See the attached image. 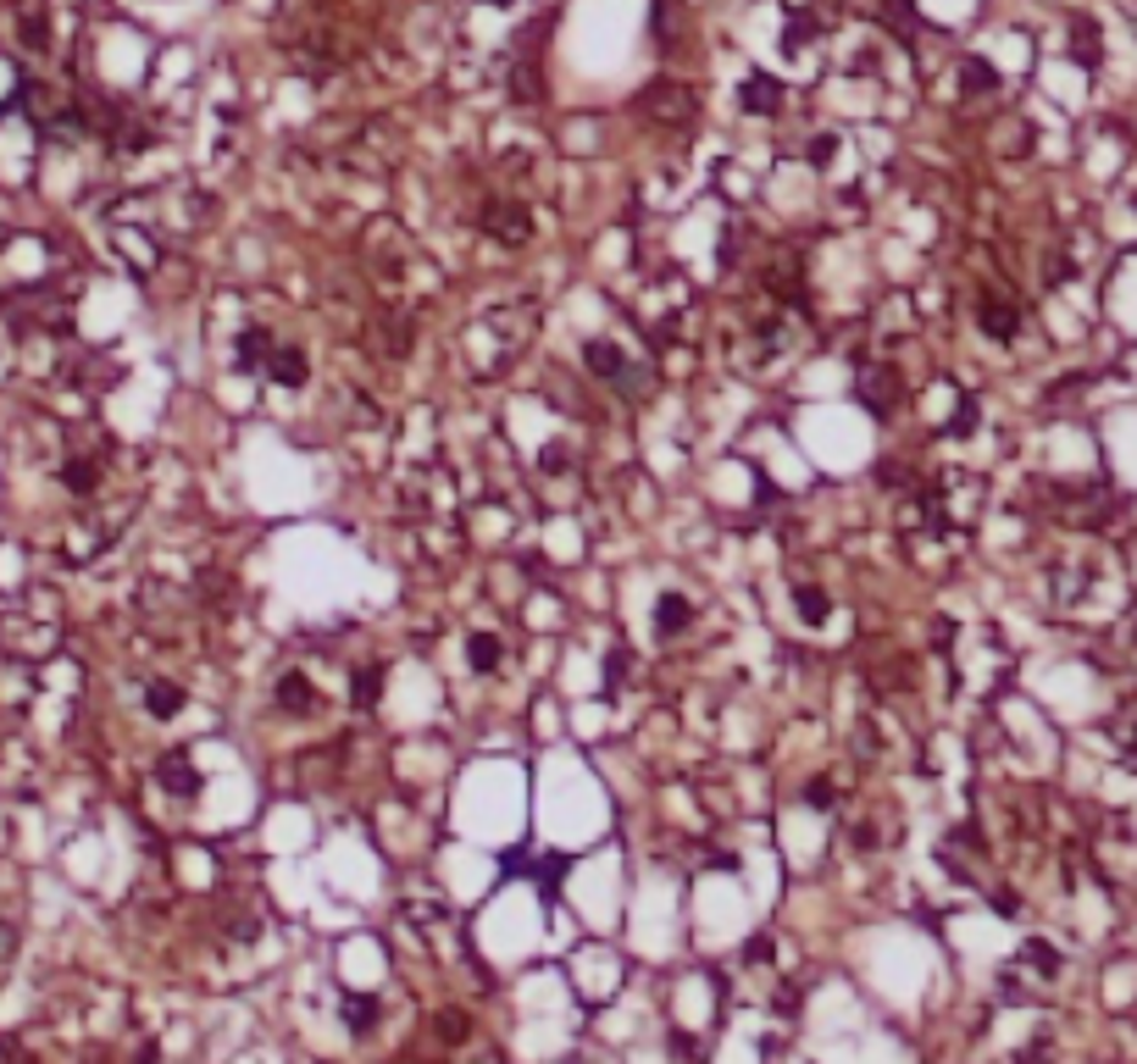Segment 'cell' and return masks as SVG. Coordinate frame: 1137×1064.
Masks as SVG:
<instances>
[{"label":"cell","mask_w":1137,"mask_h":1064,"mask_svg":"<svg viewBox=\"0 0 1137 1064\" xmlns=\"http://www.w3.org/2000/svg\"><path fill=\"white\" fill-rule=\"evenodd\" d=\"M361 255H366V267H372V278L389 288V305H406L399 288H406L411 267H416V250H411V239L394 228V217H378L372 228L361 233Z\"/></svg>","instance_id":"obj_1"},{"label":"cell","mask_w":1137,"mask_h":1064,"mask_svg":"<svg viewBox=\"0 0 1137 1064\" xmlns=\"http://www.w3.org/2000/svg\"><path fill=\"white\" fill-rule=\"evenodd\" d=\"M533 338V305H500V311H489L477 328L467 333V344L477 349L483 344V372H500V366L510 361V355H522V344Z\"/></svg>","instance_id":"obj_2"},{"label":"cell","mask_w":1137,"mask_h":1064,"mask_svg":"<svg viewBox=\"0 0 1137 1064\" xmlns=\"http://www.w3.org/2000/svg\"><path fill=\"white\" fill-rule=\"evenodd\" d=\"M106 233H111V250L122 255V267H134L139 278H150V272L167 261V245H162V239H156V233L145 228V222L134 217V205H128V195H122V200L106 212Z\"/></svg>","instance_id":"obj_3"},{"label":"cell","mask_w":1137,"mask_h":1064,"mask_svg":"<svg viewBox=\"0 0 1137 1064\" xmlns=\"http://www.w3.org/2000/svg\"><path fill=\"white\" fill-rule=\"evenodd\" d=\"M583 361H588V372H594L600 383H611V389H621V394H644L649 389V372L644 366H633V355L616 344V338H588V349H583Z\"/></svg>","instance_id":"obj_4"},{"label":"cell","mask_w":1137,"mask_h":1064,"mask_svg":"<svg viewBox=\"0 0 1137 1064\" xmlns=\"http://www.w3.org/2000/svg\"><path fill=\"white\" fill-rule=\"evenodd\" d=\"M483 233L494 239V245H505V250H522L527 239H533L527 205H522V200H489V205H483Z\"/></svg>","instance_id":"obj_5"},{"label":"cell","mask_w":1137,"mask_h":1064,"mask_svg":"<svg viewBox=\"0 0 1137 1064\" xmlns=\"http://www.w3.org/2000/svg\"><path fill=\"white\" fill-rule=\"evenodd\" d=\"M860 399H866V411H877V416H893V411H899V399H905V383H899V372H893L888 361L860 366Z\"/></svg>","instance_id":"obj_6"},{"label":"cell","mask_w":1137,"mask_h":1064,"mask_svg":"<svg viewBox=\"0 0 1137 1064\" xmlns=\"http://www.w3.org/2000/svg\"><path fill=\"white\" fill-rule=\"evenodd\" d=\"M638 111L655 122H688L694 117V94H688L683 84H671V78H661V84H649L644 94H638Z\"/></svg>","instance_id":"obj_7"},{"label":"cell","mask_w":1137,"mask_h":1064,"mask_svg":"<svg viewBox=\"0 0 1137 1064\" xmlns=\"http://www.w3.org/2000/svg\"><path fill=\"white\" fill-rule=\"evenodd\" d=\"M782 101H788V89H782L772 73H749L739 84V106L749 111V117H777Z\"/></svg>","instance_id":"obj_8"},{"label":"cell","mask_w":1137,"mask_h":1064,"mask_svg":"<svg viewBox=\"0 0 1137 1064\" xmlns=\"http://www.w3.org/2000/svg\"><path fill=\"white\" fill-rule=\"evenodd\" d=\"M976 328H982L988 338H999V344H1010V338L1021 333V311H1016V300H1004V295H982V305H976Z\"/></svg>","instance_id":"obj_9"},{"label":"cell","mask_w":1137,"mask_h":1064,"mask_svg":"<svg viewBox=\"0 0 1137 1064\" xmlns=\"http://www.w3.org/2000/svg\"><path fill=\"white\" fill-rule=\"evenodd\" d=\"M156 782H162L172 799H195V793H200V771H195V760H189L184 749L162 754V765H156Z\"/></svg>","instance_id":"obj_10"},{"label":"cell","mask_w":1137,"mask_h":1064,"mask_svg":"<svg viewBox=\"0 0 1137 1064\" xmlns=\"http://www.w3.org/2000/svg\"><path fill=\"white\" fill-rule=\"evenodd\" d=\"M61 482H67V494L94 499L101 482H106V455H73L67 466H61Z\"/></svg>","instance_id":"obj_11"},{"label":"cell","mask_w":1137,"mask_h":1064,"mask_svg":"<svg viewBox=\"0 0 1137 1064\" xmlns=\"http://www.w3.org/2000/svg\"><path fill=\"white\" fill-rule=\"evenodd\" d=\"M267 377L278 383V389H306L311 361H306V355H300L295 344H278V349H272V361H267Z\"/></svg>","instance_id":"obj_12"},{"label":"cell","mask_w":1137,"mask_h":1064,"mask_svg":"<svg viewBox=\"0 0 1137 1064\" xmlns=\"http://www.w3.org/2000/svg\"><path fill=\"white\" fill-rule=\"evenodd\" d=\"M278 704L289 709V716H311V709H316V688H311V676L300 666L278 676Z\"/></svg>","instance_id":"obj_13"},{"label":"cell","mask_w":1137,"mask_h":1064,"mask_svg":"<svg viewBox=\"0 0 1137 1064\" xmlns=\"http://www.w3.org/2000/svg\"><path fill=\"white\" fill-rule=\"evenodd\" d=\"M272 333L261 328V321H255V328H245L239 333V372H267V361H272Z\"/></svg>","instance_id":"obj_14"},{"label":"cell","mask_w":1137,"mask_h":1064,"mask_svg":"<svg viewBox=\"0 0 1137 1064\" xmlns=\"http://www.w3.org/2000/svg\"><path fill=\"white\" fill-rule=\"evenodd\" d=\"M688 621H694V605L683 593H661V605H655V638H677Z\"/></svg>","instance_id":"obj_15"},{"label":"cell","mask_w":1137,"mask_h":1064,"mask_svg":"<svg viewBox=\"0 0 1137 1064\" xmlns=\"http://www.w3.org/2000/svg\"><path fill=\"white\" fill-rule=\"evenodd\" d=\"M184 699H189V693H184L178 682H162V676H156V682H145V704H150V716H156V721L184 716Z\"/></svg>","instance_id":"obj_16"},{"label":"cell","mask_w":1137,"mask_h":1064,"mask_svg":"<svg viewBox=\"0 0 1137 1064\" xmlns=\"http://www.w3.org/2000/svg\"><path fill=\"white\" fill-rule=\"evenodd\" d=\"M467 654H472V671H477V676H489V671H500V654H505V643L494 638V633H472Z\"/></svg>","instance_id":"obj_17"},{"label":"cell","mask_w":1137,"mask_h":1064,"mask_svg":"<svg viewBox=\"0 0 1137 1064\" xmlns=\"http://www.w3.org/2000/svg\"><path fill=\"white\" fill-rule=\"evenodd\" d=\"M344 1020H350V1031H356V1037H366V1031L378 1026V1004L372 998H361V992H344Z\"/></svg>","instance_id":"obj_18"},{"label":"cell","mask_w":1137,"mask_h":1064,"mask_svg":"<svg viewBox=\"0 0 1137 1064\" xmlns=\"http://www.w3.org/2000/svg\"><path fill=\"white\" fill-rule=\"evenodd\" d=\"M993 84H999V73H993L982 56H966V67H960V89H966V94H988Z\"/></svg>","instance_id":"obj_19"},{"label":"cell","mask_w":1137,"mask_h":1064,"mask_svg":"<svg viewBox=\"0 0 1137 1064\" xmlns=\"http://www.w3.org/2000/svg\"><path fill=\"white\" fill-rule=\"evenodd\" d=\"M18 23H23V45H28V51H39V56L51 51V11H23Z\"/></svg>","instance_id":"obj_20"},{"label":"cell","mask_w":1137,"mask_h":1064,"mask_svg":"<svg viewBox=\"0 0 1137 1064\" xmlns=\"http://www.w3.org/2000/svg\"><path fill=\"white\" fill-rule=\"evenodd\" d=\"M378 688H383V666H361V671H356V704L372 709V704H378Z\"/></svg>","instance_id":"obj_21"},{"label":"cell","mask_w":1137,"mask_h":1064,"mask_svg":"<svg viewBox=\"0 0 1137 1064\" xmlns=\"http://www.w3.org/2000/svg\"><path fill=\"white\" fill-rule=\"evenodd\" d=\"M794 599H799V610H805V621H822V616H827V593H822V588L799 583V588H794Z\"/></svg>","instance_id":"obj_22"},{"label":"cell","mask_w":1137,"mask_h":1064,"mask_svg":"<svg viewBox=\"0 0 1137 1064\" xmlns=\"http://www.w3.org/2000/svg\"><path fill=\"white\" fill-rule=\"evenodd\" d=\"M560 870H566V853H550V860H538V865H533V876H538V887H544V898H555Z\"/></svg>","instance_id":"obj_23"},{"label":"cell","mask_w":1137,"mask_h":1064,"mask_svg":"<svg viewBox=\"0 0 1137 1064\" xmlns=\"http://www.w3.org/2000/svg\"><path fill=\"white\" fill-rule=\"evenodd\" d=\"M467 1031H472V1026H467V1014H461V1009L439 1014V1037H444V1042H467Z\"/></svg>","instance_id":"obj_24"},{"label":"cell","mask_w":1137,"mask_h":1064,"mask_svg":"<svg viewBox=\"0 0 1137 1064\" xmlns=\"http://www.w3.org/2000/svg\"><path fill=\"white\" fill-rule=\"evenodd\" d=\"M805 804H810L815 815H832V804H838V799H832V782H810V787H805Z\"/></svg>","instance_id":"obj_25"},{"label":"cell","mask_w":1137,"mask_h":1064,"mask_svg":"<svg viewBox=\"0 0 1137 1064\" xmlns=\"http://www.w3.org/2000/svg\"><path fill=\"white\" fill-rule=\"evenodd\" d=\"M11 954H18V926H6V921H0V964H6Z\"/></svg>","instance_id":"obj_26"},{"label":"cell","mask_w":1137,"mask_h":1064,"mask_svg":"<svg viewBox=\"0 0 1137 1064\" xmlns=\"http://www.w3.org/2000/svg\"><path fill=\"white\" fill-rule=\"evenodd\" d=\"M1127 760L1137 765V732H1127Z\"/></svg>","instance_id":"obj_27"}]
</instances>
